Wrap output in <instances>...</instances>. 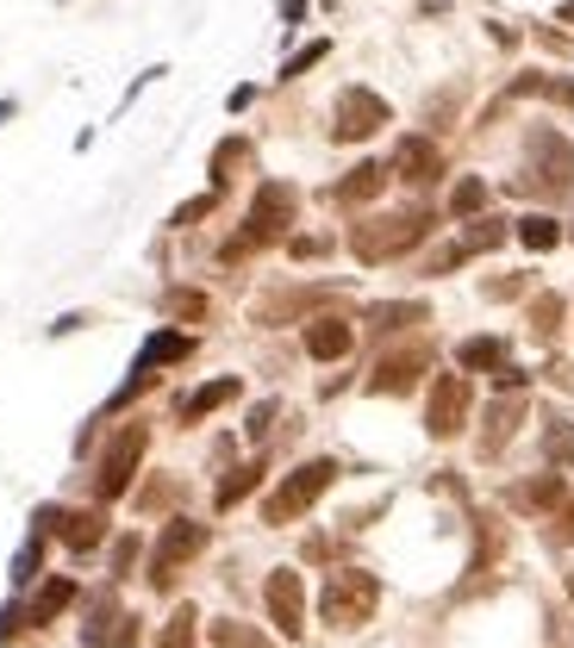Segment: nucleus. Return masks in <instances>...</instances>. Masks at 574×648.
<instances>
[{
    "mask_svg": "<svg viewBox=\"0 0 574 648\" xmlns=\"http://www.w3.org/2000/svg\"><path fill=\"white\" fill-rule=\"evenodd\" d=\"M525 425V393H506V399H494L487 406V430H481V456L494 461L499 449L512 443V430Z\"/></svg>",
    "mask_w": 574,
    "mask_h": 648,
    "instance_id": "4468645a",
    "label": "nucleus"
},
{
    "mask_svg": "<svg viewBox=\"0 0 574 648\" xmlns=\"http://www.w3.org/2000/svg\"><path fill=\"white\" fill-rule=\"evenodd\" d=\"M350 343H356L350 318H313V325H306V356H313V362H344Z\"/></svg>",
    "mask_w": 574,
    "mask_h": 648,
    "instance_id": "2eb2a0df",
    "label": "nucleus"
},
{
    "mask_svg": "<svg viewBox=\"0 0 574 648\" xmlns=\"http://www.w3.org/2000/svg\"><path fill=\"white\" fill-rule=\"evenodd\" d=\"M57 537H63L76 555L95 549V542L107 537V511H100V506H95V511H63V530H57Z\"/></svg>",
    "mask_w": 574,
    "mask_h": 648,
    "instance_id": "aec40b11",
    "label": "nucleus"
},
{
    "mask_svg": "<svg viewBox=\"0 0 574 648\" xmlns=\"http://www.w3.org/2000/svg\"><path fill=\"white\" fill-rule=\"evenodd\" d=\"M263 475H269L263 461H244V468H238L231 480H219V511H231V506L244 499V492H256V487H263Z\"/></svg>",
    "mask_w": 574,
    "mask_h": 648,
    "instance_id": "a878e982",
    "label": "nucleus"
},
{
    "mask_svg": "<svg viewBox=\"0 0 574 648\" xmlns=\"http://www.w3.org/2000/svg\"><path fill=\"white\" fill-rule=\"evenodd\" d=\"M481 206H487V181H475V175H468V181H456V193H449V212H456V219H475Z\"/></svg>",
    "mask_w": 574,
    "mask_h": 648,
    "instance_id": "7c9ffc66",
    "label": "nucleus"
},
{
    "mask_svg": "<svg viewBox=\"0 0 574 648\" xmlns=\"http://www.w3.org/2000/svg\"><path fill=\"white\" fill-rule=\"evenodd\" d=\"M212 648H275L263 630H250V624H231V617H219V624H207Z\"/></svg>",
    "mask_w": 574,
    "mask_h": 648,
    "instance_id": "393cba45",
    "label": "nucleus"
},
{
    "mask_svg": "<svg viewBox=\"0 0 574 648\" xmlns=\"http://www.w3.org/2000/svg\"><path fill=\"white\" fill-rule=\"evenodd\" d=\"M244 387L231 375L225 380H207V387H194L188 399H181V418H188V425H200V418H207V411H219V406H231V399H238Z\"/></svg>",
    "mask_w": 574,
    "mask_h": 648,
    "instance_id": "a211bd4d",
    "label": "nucleus"
},
{
    "mask_svg": "<svg viewBox=\"0 0 574 648\" xmlns=\"http://www.w3.org/2000/svg\"><path fill=\"white\" fill-rule=\"evenodd\" d=\"M287 250H294V256H325V238H294Z\"/></svg>",
    "mask_w": 574,
    "mask_h": 648,
    "instance_id": "79ce46f5",
    "label": "nucleus"
},
{
    "mask_svg": "<svg viewBox=\"0 0 574 648\" xmlns=\"http://www.w3.org/2000/svg\"><path fill=\"white\" fill-rule=\"evenodd\" d=\"M494 380H499V387H506V393H525V368H512V362H506Z\"/></svg>",
    "mask_w": 574,
    "mask_h": 648,
    "instance_id": "a19ab883",
    "label": "nucleus"
},
{
    "mask_svg": "<svg viewBox=\"0 0 574 648\" xmlns=\"http://www.w3.org/2000/svg\"><path fill=\"white\" fill-rule=\"evenodd\" d=\"M387 119H394V112H387L382 94H368V88H344V94H337V126H331V138L337 143H363V138H375Z\"/></svg>",
    "mask_w": 574,
    "mask_h": 648,
    "instance_id": "6e6552de",
    "label": "nucleus"
},
{
    "mask_svg": "<svg viewBox=\"0 0 574 648\" xmlns=\"http://www.w3.org/2000/svg\"><path fill=\"white\" fill-rule=\"evenodd\" d=\"M382 188H387V169H382V162H356V169L337 181V200H344V206H363V200H375Z\"/></svg>",
    "mask_w": 574,
    "mask_h": 648,
    "instance_id": "6ab92c4d",
    "label": "nucleus"
},
{
    "mask_svg": "<svg viewBox=\"0 0 574 648\" xmlns=\"http://www.w3.org/2000/svg\"><path fill=\"white\" fill-rule=\"evenodd\" d=\"M200 549H207V524H194V518L162 524L157 549H150V586H157V592H169V580L181 574V561H194Z\"/></svg>",
    "mask_w": 574,
    "mask_h": 648,
    "instance_id": "0eeeda50",
    "label": "nucleus"
},
{
    "mask_svg": "<svg viewBox=\"0 0 574 648\" xmlns=\"http://www.w3.org/2000/svg\"><path fill=\"white\" fill-rule=\"evenodd\" d=\"M38 561H44V537H32L26 549L13 555V580L26 586V580H38Z\"/></svg>",
    "mask_w": 574,
    "mask_h": 648,
    "instance_id": "f704fd0d",
    "label": "nucleus"
},
{
    "mask_svg": "<svg viewBox=\"0 0 574 648\" xmlns=\"http://www.w3.org/2000/svg\"><path fill=\"white\" fill-rule=\"evenodd\" d=\"M562 19H568V26H574V0H568V7H562Z\"/></svg>",
    "mask_w": 574,
    "mask_h": 648,
    "instance_id": "a18cd8bd",
    "label": "nucleus"
},
{
    "mask_svg": "<svg viewBox=\"0 0 574 648\" xmlns=\"http://www.w3.org/2000/svg\"><path fill=\"white\" fill-rule=\"evenodd\" d=\"M456 362H463L468 375H499V368H506V343H499V337H468V343L456 349Z\"/></svg>",
    "mask_w": 574,
    "mask_h": 648,
    "instance_id": "4be33fe9",
    "label": "nucleus"
},
{
    "mask_svg": "<svg viewBox=\"0 0 574 648\" xmlns=\"http://www.w3.org/2000/svg\"><path fill=\"white\" fill-rule=\"evenodd\" d=\"M425 306L418 300H382V306H368V331H406V325H425Z\"/></svg>",
    "mask_w": 574,
    "mask_h": 648,
    "instance_id": "5701e85b",
    "label": "nucleus"
},
{
    "mask_svg": "<svg viewBox=\"0 0 574 648\" xmlns=\"http://www.w3.org/2000/svg\"><path fill=\"white\" fill-rule=\"evenodd\" d=\"M562 499H568V480L550 468V475H537V480H525V487H506V506L512 511H556Z\"/></svg>",
    "mask_w": 574,
    "mask_h": 648,
    "instance_id": "dca6fc26",
    "label": "nucleus"
},
{
    "mask_svg": "<svg viewBox=\"0 0 574 648\" xmlns=\"http://www.w3.org/2000/svg\"><path fill=\"white\" fill-rule=\"evenodd\" d=\"M194 624H200V611H194V605H181V611L169 617V624H162L157 648H188V642H194Z\"/></svg>",
    "mask_w": 574,
    "mask_h": 648,
    "instance_id": "c756f323",
    "label": "nucleus"
},
{
    "mask_svg": "<svg viewBox=\"0 0 574 648\" xmlns=\"http://www.w3.org/2000/svg\"><path fill=\"white\" fill-rule=\"evenodd\" d=\"M263 599H269V617H275V630L287 636V642H300L306 630V580L294 568H275L269 586H263Z\"/></svg>",
    "mask_w": 574,
    "mask_h": 648,
    "instance_id": "1a4fd4ad",
    "label": "nucleus"
},
{
    "mask_svg": "<svg viewBox=\"0 0 574 648\" xmlns=\"http://www.w3.org/2000/svg\"><path fill=\"white\" fill-rule=\"evenodd\" d=\"M275 399H263V406H250V425H244V437H250V443H263V437H269V425H275Z\"/></svg>",
    "mask_w": 574,
    "mask_h": 648,
    "instance_id": "e433bc0d",
    "label": "nucleus"
},
{
    "mask_svg": "<svg viewBox=\"0 0 574 648\" xmlns=\"http://www.w3.org/2000/svg\"><path fill=\"white\" fill-rule=\"evenodd\" d=\"M69 605H76V580L57 574V580H44V586H38V599L26 605V624H50V617L69 611Z\"/></svg>",
    "mask_w": 574,
    "mask_h": 648,
    "instance_id": "412c9836",
    "label": "nucleus"
},
{
    "mask_svg": "<svg viewBox=\"0 0 574 648\" xmlns=\"http://www.w3.org/2000/svg\"><path fill=\"white\" fill-rule=\"evenodd\" d=\"M543 456H550V468L574 461V430L568 425H550V430H543Z\"/></svg>",
    "mask_w": 574,
    "mask_h": 648,
    "instance_id": "473e14b6",
    "label": "nucleus"
},
{
    "mask_svg": "<svg viewBox=\"0 0 574 648\" xmlns=\"http://www.w3.org/2000/svg\"><path fill=\"white\" fill-rule=\"evenodd\" d=\"M518 238H525V250H556L562 225L550 219V212H531V219H518Z\"/></svg>",
    "mask_w": 574,
    "mask_h": 648,
    "instance_id": "cd10ccee",
    "label": "nucleus"
},
{
    "mask_svg": "<svg viewBox=\"0 0 574 648\" xmlns=\"http://www.w3.org/2000/svg\"><path fill=\"white\" fill-rule=\"evenodd\" d=\"M425 368H430V349L425 343H418V349H399V356H387V362L368 375V393H413Z\"/></svg>",
    "mask_w": 574,
    "mask_h": 648,
    "instance_id": "ddd939ff",
    "label": "nucleus"
},
{
    "mask_svg": "<svg viewBox=\"0 0 574 648\" xmlns=\"http://www.w3.org/2000/svg\"><path fill=\"white\" fill-rule=\"evenodd\" d=\"M7 119H13V100H0V126H7Z\"/></svg>",
    "mask_w": 574,
    "mask_h": 648,
    "instance_id": "c03bdc74",
    "label": "nucleus"
},
{
    "mask_svg": "<svg viewBox=\"0 0 574 648\" xmlns=\"http://www.w3.org/2000/svg\"><path fill=\"white\" fill-rule=\"evenodd\" d=\"M325 50H331V44H325V38H319V44H306V50H294V57H287V63H281V81H294V76H306V69H313V63H325Z\"/></svg>",
    "mask_w": 574,
    "mask_h": 648,
    "instance_id": "72a5a7b5",
    "label": "nucleus"
},
{
    "mask_svg": "<svg viewBox=\"0 0 574 648\" xmlns=\"http://www.w3.org/2000/svg\"><path fill=\"white\" fill-rule=\"evenodd\" d=\"M574 188V143L556 126L525 131V175H512V193H537V200H562Z\"/></svg>",
    "mask_w": 574,
    "mask_h": 648,
    "instance_id": "f257e3e1",
    "label": "nucleus"
},
{
    "mask_svg": "<svg viewBox=\"0 0 574 648\" xmlns=\"http://www.w3.org/2000/svg\"><path fill=\"white\" fill-rule=\"evenodd\" d=\"M331 480H337V461H331V456L300 461V468H294V475H287L281 487L269 492V506H263V518H269V524H294L300 511H313V506H319V492L331 487Z\"/></svg>",
    "mask_w": 574,
    "mask_h": 648,
    "instance_id": "39448f33",
    "label": "nucleus"
},
{
    "mask_svg": "<svg viewBox=\"0 0 574 648\" xmlns=\"http://www.w3.org/2000/svg\"><path fill=\"white\" fill-rule=\"evenodd\" d=\"M430 212L425 206H406V212H382V219H363L350 225V256L356 262H394V256L418 250L430 238Z\"/></svg>",
    "mask_w": 574,
    "mask_h": 648,
    "instance_id": "f03ea898",
    "label": "nucleus"
},
{
    "mask_svg": "<svg viewBox=\"0 0 574 648\" xmlns=\"http://www.w3.org/2000/svg\"><path fill=\"white\" fill-rule=\"evenodd\" d=\"M568 599H574V574H568Z\"/></svg>",
    "mask_w": 574,
    "mask_h": 648,
    "instance_id": "49530a36",
    "label": "nucleus"
},
{
    "mask_svg": "<svg viewBox=\"0 0 574 648\" xmlns=\"http://www.w3.org/2000/svg\"><path fill=\"white\" fill-rule=\"evenodd\" d=\"M19 624H26V611H19V605H7V611H0V642H13Z\"/></svg>",
    "mask_w": 574,
    "mask_h": 648,
    "instance_id": "ea45409f",
    "label": "nucleus"
},
{
    "mask_svg": "<svg viewBox=\"0 0 574 648\" xmlns=\"http://www.w3.org/2000/svg\"><path fill=\"white\" fill-rule=\"evenodd\" d=\"M281 19H306V0H281Z\"/></svg>",
    "mask_w": 574,
    "mask_h": 648,
    "instance_id": "37998d69",
    "label": "nucleus"
},
{
    "mask_svg": "<svg viewBox=\"0 0 574 648\" xmlns=\"http://www.w3.org/2000/svg\"><path fill=\"white\" fill-rule=\"evenodd\" d=\"M244 162H250V138H225L219 150H212V188H225L231 169H244Z\"/></svg>",
    "mask_w": 574,
    "mask_h": 648,
    "instance_id": "bb28decb",
    "label": "nucleus"
},
{
    "mask_svg": "<svg viewBox=\"0 0 574 648\" xmlns=\"http://www.w3.org/2000/svg\"><path fill=\"white\" fill-rule=\"evenodd\" d=\"M131 561H138V537H119L112 542V574H131Z\"/></svg>",
    "mask_w": 574,
    "mask_h": 648,
    "instance_id": "58836bf2",
    "label": "nucleus"
},
{
    "mask_svg": "<svg viewBox=\"0 0 574 648\" xmlns=\"http://www.w3.org/2000/svg\"><path fill=\"white\" fill-rule=\"evenodd\" d=\"M375 605H382V580L363 574V568H337L331 580H325V592H319V611H325L331 630H356V624H368Z\"/></svg>",
    "mask_w": 574,
    "mask_h": 648,
    "instance_id": "20e7f679",
    "label": "nucleus"
},
{
    "mask_svg": "<svg viewBox=\"0 0 574 648\" xmlns=\"http://www.w3.org/2000/svg\"><path fill=\"white\" fill-rule=\"evenodd\" d=\"M131 642H138V617L112 611V599L100 592L88 605V624H81V648H131Z\"/></svg>",
    "mask_w": 574,
    "mask_h": 648,
    "instance_id": "9b49d317",
    "label": "nucleus"
},
{
    "mask_svg": "<svg viewBox=\"0 0 574 648\" xmlns=\"http://www.w3.org/2000/svg\"><path fill=\"white\" fill-rule=\"evenodd\" d=\"M181 356H194V337L188 331H157L150 343L138 349V375H157V368L181 362Z\"/></svg>",
    "mask_w": 574,
    "mask_h": 648,
    "instance_id": "f3484780",
    "label": "nucleus"
},
{
    "mask_svg": "<svg viewBox=\"0 0 574 648\" xmlns=\"http://www.w3.org/2000/svg\"><path fill=\"white\" fill-rule=\"evenodd\" d=\"M550 542H574V499L556 506V524H550Z\"/></svg>",
    "mask_w": 574,
    "mask_h": 648,
    "instance_id": "4c0bfd02",
    "label": "nucleus"
},
{
    "mask_svg": "<svg viewBox=\"0 0 574 648\" xmlns=\"http://www.w3.org/2000/svg\"><path fill=\"white\" fill-rule=\"evenodd\" d=\"M294 206H300V193L287 188V181H263V188H256V200H250V219H244V231L225 243V262H238V256L275 243L287 225H294Z\"/></svg>",
    "mask_w": 574,
    "mask_h": 648,
    "instance_id": "7ed1b4c3",
    "label": "nucleus"
},
{
    "mask_svg": "<svg viewBox=\"0 0 574 648\" xmlns=\"http://www.w3.org/2000/svg\"><path fill=\"white\" fill-rule=\"evenodd\" d=\"M494 243H506V225L499 219H475V231L463 238V256H481V250H494Z\"/></svg>",
    "mask_w": 574,
    "mask_h": 648,
    "instance_id": "2f4dec72",
    "label": "nucleus"
},
{
    "mask_svg": "<svg viewBox=\"0 0 574 648\" xmlns=\"http://www.w3.org/2000/svg\"><path fill=\"white\" fill-rule=\"evenodd\" d=\"M212 200H219V193H194V200H181L176 212H169V225H194V219H207Z\"/></svg>",
    "mask_w": 574,
    "mask_h": 648,
    "instance_id": "c9c22d12",
    "label": "nucleus"
},
{
    "mask_svg": "<svg viewBox=\"0 0 574 648\" xmlns=\"http://www.w3.org/2000/svg\"><path fill=\"white\" fill-rule=\"evenodd\" d=\"M468 425V380L463 375H437L430 380V406H425V430L444 443Z\"/></svg>",
    "mask_w": 574,
    "mask_h": 648,
    "instance_id": "9d476101",
    "label": "nucleus"
},
{
    "mask_svg": "<svg viewBox=\"0 0 574 648\" xmlns=\"http://www.w3.org/2000/svg\"><path fill=\"white\" fill-rule=\"evenodd\" d=\"M162 312L176 318V325H200V318H207V293H200V287H169V293H162Z\"/></svg>",
    "mask_w": 574,
    "mask_h": 648,
    "instance_id": "b1692460",
    "label": "nucleus"
},
{
    "mask_svg": "<svg viewBox=\"0 0 574 648\" xmlns=\"http://www.w3.org/2000/svg\"><path fill=\"white\" fill-rule=\"evenodd\" d=\"M562 312H568V306H562V293H537V300H531V331L550 343V337L562 331Z\"/></svg>",
    "mask_w": 574,
    "mask_h": 648,
    "instance_id": "c85d7f7f",
    "label": "nucleus"
},
{
    "mask_svg": "<svg viewBox=\"0 0 574 648\" xmlns=\"http://www.w3.org/2000/svg\"><path fill=\"white\" fill-rule=\"evenodd\" d=\"M394 175L406 181V188H430L437 175H444V150L430 138H399L394 143Z\"/></svg>",
    "mask_w": 574,
    "mask_h": 648,
    "instance_id": "f8f14e48",
    "label": "nucleus"
},
{
    "mask_svg": "<svg viewBox=\"0 0 574 648\" xmlns=\"http://www.w3.org/2000/svg\"><path fill=\"white\" fill-rule=\"evenodd\" d=\"M144 449H150V425H126L119 437L107 443V456H100V475H95V492H100V506L107 499H119V492L138 480V461Z\"/></svg>",
    "mask_w": 574,
    "mask_h": 648,
    "instance_id": "423d86ee",
    "label": "nucleus"
}]
</instances>
